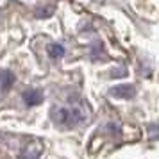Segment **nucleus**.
I'll return each instance as SVG.
<instances>
[{
	"label": "nucleus",
	"instance_id": "nucleus-1",
	"mask_svg": "<svg viewBox=\"0 0 159 159\" xmlns=\"http://www.w3.org/2000/svg\"><path fill=\"white\" fill-rule=\"evenodd\" d=\"M54 120L61 125H66V127H72V125H77V123L82 120V116L77 109L73 111H68V109H59V111H54Z\"/></svg>",
	"mask_w": 159,
	"mask_h": 159
},
{
	"label": "nucleus",
	"instance_id": "nucleus-2",
	"mask_svg": "<svg viewBox=\"0 0 159 159\" xmlns=\"http://www.w3.org/2000/svg\"><path fill=\"white\" fill-rule=\"evenodd\" d=\"M134 93H136V89L132 84H120L111 89V95L116 98H130V97H134Z\"/></svg>",
	"mask_w": 159,
	"mask_h": 159
},
{
	"label": "nucleus",
	"instance_id": "nucleus-3",
	"mask_svg": "<svg viewBox=\"0 0 159 159\" xmlns=\"http://www.w3.org/2000/svg\"><path fill=\"white\" fill-rule=\"evenodd\" d=\"M23 100H25L27 106H38V104H41V100H43V93L38 91V89L25 91V93H23Z\"/></svg>",
	"mask_w": 159,
	"mask_h": 159
},
{
	"label": "nucleus",
	"instance_id": "nucleus-4",
	"mask_svg": "<svg viewBox=\"0 0 159 159\" xmlns=\"http://www.w3.org/2000/svg\"><path fill=\"white\" fill-rule=\"evenodd\" d=\"M15 84V75L13 72H9V70H2L0 72V89H9V88Z\"/></svg>",
	"mask_w": 159,
	"mask_h": 159
},
{
	"label": "nucleus",
	"instance_id": "nucleus-5",
	"mask_svg": "<svg viewBox=\"0 0 159 159\" xmlns=\"http://www.w3.org/2000/svg\"><path fill=\"white\" fill-rule=\"evenodd\" d=\"M48 54H50L52 57H61L63 54H65V48L61 47V45H48Z\"/></svg>",
	"mask_w": 159,
	"mask_h": 159
},
{
	"label": "nucleus",
	"instance_id": "nucleus-6",
	"mask_svg": "<svg viewBox=\"0 0 159 159\" xmlns=\"http://www.w3.org/2000/svg\"><path fill=\"white\" fill-rule=\"evenodd\" d=\"M20 159H38V156L32 154V152H23L22 156H20Z\"/></svg>",
	"mask_w": 159,
	"mask_h": 159
}]
</instances>
